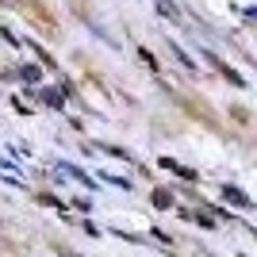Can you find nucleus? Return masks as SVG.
<instances>
[{
  "label": "nucleus",
  "mask_w": 257,
  "mask_h": 257,
  "mask_svg": "<svg viewBox=\"0 0 257 257\" xmlns=\"http://www.w3.org/2000/svg\"><path fill=\"white\" fill-rule=\"evenodd\" d=\"M150 200H154V207H173V192L169 188H154Z\"/></svg>",
  "instance_id": "nucleus-2"
},
{
  "label": "nucleus",
  "mask_w": 257,
  "mask_h": 257,
  "mask_svg": "<svg viewBox=\"0 0 257 257\" xmlns=\"http://www.w3.org/2000/svg\"><path fill=\"white\" fill-rule=\"evenodd\" d=\"M223 196L230 200V204H238V207H249V196H242L238 188H223Z\"/></svg>",
  "instance_id": "nucleus-3"
},
{
  "label": "nucleus",
  "mask_w": 257,
  "mask_h": 257,
  "mask_svg": "<svg viewBox=\"0 0 257 257\" xmlns=\"http://www.w3.org/2000/svg\"><path fill=\"white\" fill-rule=\"evenodd\" d=\"M139 54H142V62L150 65V69H158V58H154V54H150V50H139Z\"/></svg>",
  "instance_id": "nucleus-4"
},
{
  "label": "nucleus",
  "mask_w": 257,
  "mask_h": 257,
  "mask_svg": "<svg viewBox=\"0 0 257 257\" xmlns=\"http://www.w3.org/2000/svg\"><path fill=\"white\" fill-rule=\"evenodd\" d=\"M207 62H211V65H215V69H219V73H223V77H226V81H230L234 88H242V85H246V81H242V77H238V73H234V69H230L226 62H219L215 54H207Z\"/></svg>",
  "instance_id": "nucleus-1"
}]
</instances>
